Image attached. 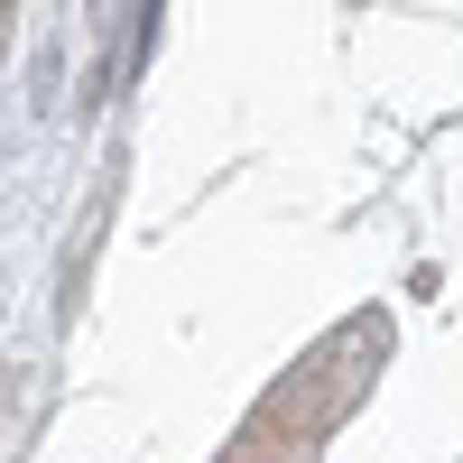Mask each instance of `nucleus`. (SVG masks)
I'll list each match as a JSON object with an SVG mask.
<instances>
[]
</instances>
